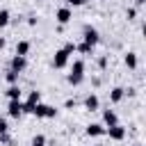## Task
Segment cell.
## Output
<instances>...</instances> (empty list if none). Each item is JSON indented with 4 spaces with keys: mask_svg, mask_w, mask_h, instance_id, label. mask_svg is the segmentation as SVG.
Masks as SVG:
<instances>
[{
    "mask_svg": "<svg viewBox=\"0 0 146 146\" xmlns=\"http://www.w3.org/2000/svg\"><path fill=\"white\" fill-rule=\"evenodd\" d=\"M9 21H11L9 9H0V30H2V27H7V25H9Z\"/></svg>",
    "mask_w": 146,
    "mask_h": 146,
    "instance_id": "cell-16",
    "label": "cell"
},
{
    "mask_svg": "<svg viewBox=\"0 0 146 146\" xmlns=\"http://www.w3.org/2000/svg\"><path fill=\"white\" fill-rule=\"evenodd\" d=\"M5 46H7V41H5V36H0V50H2Z\"/></svg>",
    "mask_w": 146,
    "mask_h": 146,
    "instance_id": "cell-25",
    "label": "cell"
},
{
    "mask_svg": "<svg viewBox=\"0 0 146 146\" xmlns=\"http://www.w3.org/2000/svg\"><path fill=\"white\" fill-rule=\"evenodd\" d=\"M105 130H107V128H105V125H100V123H89L84 132H87L89 137H103V135H105Z\"/></svg>",
    "mask_w": 146,
    "mask_h": 146,
    "instance_id": "cell-9",
    "label": "cell"
},
{
    "mask_svg": "<svg viewBox=\"0 0 146 146\" xmlns=\"http://www.w3.org/2000/svg\"><path fill=\"white\" fill-rule=\"evenodd\" d=\"M68 59H71V55H68L64 48H59V50H55V57H52V66H55V68H66Z\"/></svg>",
    "mask_w": 146,
    "mask_h": 146,
    "instance_id": "cell-4",
    "label": "cell"
},
{
    "mask_svg": "<svg viewBox=\"0 0 146 146\" xmlns=\"http://www.w3.org/2000/svg\"><path fill=\"white\" fill-rule=\"evenodd\" d=\"M48 141H46V135H34L32 137V146H46Z\"/></svg>",
    "mask_w": 146,
    "mask_h": 146,
    "instance_id": "cell-19",
    "label": "cell"
},
{
    "mask_svg": "<svg viewBox=\"0 0 146 146\" xmlns=\"http://www.w3.org/2000/svg\"><path fill=\"white\" fill-rule=\"evenodd\" d=\"M125 16H128V21H135V18H137V9H135V7H128Z\"/></svg>",
    "mask_w": 146,
    "mask_h": 146,
    "instance_id": "cell-20",
    "label": "cell"
},
{
    "mask_svg": "<svg viewBox=\"0 0 146 146\" xmlns=\"http://www.w3.org/2000/svg\"><path fill=\"white\" fill-rule=\"evenodd\" d=\"M68 2V7H82V5H87L89 0H66Z\"/></svg>",
    "mask_w": 146,
    "mask_h": 146,
    "instance_id": "cell-21",
    "label": "cell"
},
{
    "mask_svg": "<svg viewBox=\"0 0 146 146\" xmlns=\"http://www.w3.org/2000/svg\"><path fill=\"white\" fill-rule=\"evenodd\" d=\"M9 100H21V87L18 84H9V89L5 91Z\"/></svg>",
    "mask_w": 146,
    "mask_h": 146,
    "instance_id": "cell-14",
    "label": "cell"
},
{
    "mask_svg": "<svg viewBox=\"0 0 146 146\" xmlns=\"http://www.w3.org/2000/svg\"><path fill=\"white\" fill-rule=\"evenodd\" d=\"M103 123H105L107 128H110V125H116V123H119L116 112H114V110H105V112H103Z\"/></svg>",
    "mask_w": 146,
    "mask_h": 146,
    "instance_id": "cell-12",
    "label": "cell"
},
{
    "mask_svg": "<svg viewBox=\"0 0 146 146\" xmlns=\"http://www.w3.org/2000/svg\"><path fill=\"white\" fill-rule=\"evenodd\" d=\"M82 41H84L87 46L96 48V43L100 41V36H98V30H96V27H91V25H84V27H82Z\"/></svg>",
    "mask_w": 146,
    "mask_h": 146,
    "instance_id": "cell-3",
    "label": "cell"
},
{
    "mask_svg": "<svg viewBox=\"0 0 146 146\" xmlns=\"http://www.w3.org/2000/svg\"><path fill=\"white\" fill-rule=\"evenodd\" d=\"M98 66H100V68H105V66H107V57H105V55L98 59Z\"/></svg>",
    "mask_w": 146,
    "mask_h": 146,
    "instance_id": "cell-24",
    "label": "cell"
},
{
    "mask_svg": "<svg viewBox=\"0 0 146 146\" xmlns=\"http://www.w3.org/2000/svg\"><path fill=\"white\" fill-rule=\"evenodd\" d=\"M84 107H87L89 112H96V110L100 107V100H98V96H96V94H89V96L84 98Z\"/></svg>",
    "mask_w": 146,
    "mask_h": 146,
    "instance_id": "cell-11",
    "label": "cell"
},
{
    "mask_svg": "<svg viewBox=\"0 0 146 146\" xmlns=\"http://www.w3.org/2000/svg\"><path fill=\"white\" fill-rule=\"evenodd\" d=\"M71 18H73V11H71V7H59V9L55 11V21H57L59 25H66Z\"/></svg>",
    "mask_w": 146,
    "mask_h": 146,
    "instance_id": "cell-6",
    "label": "cell"
},
{
    "mask_svg": "<svg viewBox=\"0 0 146 146\" xmlns=\"http://www.w3.org/2000/svg\"><path fill=\"white\" fill-rule=\"evenodd\" d=\"M75 50H78V52H82V55H91V52H94V48H91V46H87L84 41H82V43H75Z\"/></svg>",
    "mask_w": 146,
    "mask_h": 146,
    "instance_id": "cell-18",
    "label": "cell"
},
{
    "mask_svg": "<svg viewBox=\"0 0 146 146\" xmlns=\"http://www.w3.org/2000/svg\"><path fill=\"white\" fill-rule=\"evenodd\" d=\"M135 146H141V144H135Z\"/></svg>",
    "mask_w": 146,
    "mask_h": 146,
    "instance_id": "cell-27",
    "label": "cell"
},
{
    "mask_svg": "<svg viewBox=\"0 0 146 146\" xmlns=\"http://www.w3.org/2000/svg\"><path fill=\"white\" fill-rule=\"evenodd\" d=\"M125 128L121 125V123H116V125H110L107 130H105V135H110V139H114V141H121L123 137H125Z\"/></svg>",
    "mask_w": 146,
    "mask_h": 146,
    "instance_id": "cell-5",
    "label": "cell"
},
{
    "mask_svg": "<svg viewBox=\"0 0 146 146\" xmlns=\"http://www.w3.org/2000/svg\"><path fill=\"white\" fill-rule=\"evenodd\" d=\"M68 84H73V87H78L82 80H84V62L82 59H75L73 62V66H71V73H68Z\"/></svg>",
    "mask_w": 146,
    "mask_h": 146,
    "instance_id": "cell-1",
    "label": "cell"
},
{
    "mask_svg": "<svg viewBox=\"0 0 146 146\" xmlns=\"http://www.w3.org/2000/svg\"><path fill=\"white\" fill-rule=\"evenodd\" d=\"M27 52H30V41H25V39H23V41H18V43H16V55L25 57Z\"/></svg>",
    "mask_w": 146,
    "mask_h": 146,
    "instance_id": "cell-15",
    "label": "cell"
},
{
    "mask_svg": "<svg viewBox=\"0 0 146 146\" xmlns=\"http://www.w3.org/2000/svg\"><path fill=\"white\" fill-rule=\"evenodd\" d=\"M125 96V89L123 87H112L110 89V103H121Z\"/></svg>",
    "mask_w": 146,
    "mask_h": 146,
    "instance_id": "cell-10",
    "label": "cell"
},
{
    "mask_svg": "<svg viewBox=\"0 0 146 146\" xmlns=\"http://www.w3.org/2000/svg\"><path fill=\"white\" fill-rule=\"evenodd\" d=\"M7 114H9L11 119H21V116H23V100H9Z\"/></svg>",
    "mask_w": 146,
    "mask_h": 146,
    "instance_id": "cell-7",
    "label": "cell"
},
{
    "mask_svg": "<svg viewBox=\"0 0 146 146\" xmlns=\"http://www.w3.org/2000/svg\"><path fill=\"white\" fill-rule=\"evenodd\" d=\"M25 66H27V59H25V57H21V55H14V57H11V64H9V68H11V71L23 73V71H25Z\"/></svg>",
    "mask_w": 146,
    "mask_h": 146,
    "instance_id": "cell-8",
    "label": "cell"
},
{
    "mask_svg": "<svg viewBox=\"0 0 146 146\" xmlns=\"http://www.w3.org/2000/svg\"><path fill=\"white\" fill-rule=\"evenodd\" d=\"M9 125H7V119H0V135H7Z\"/></svg>",
    "mask_w": 146,
    "mask_h": 146,
    "instance_id": "cell-23",
    "label": "cell"
},
{
    "mask_svg": "<svg viewBox=\"0 0 146 146\" xmlns=\"http://www.w3.org/2000/svg\"><path fill=\"white\" fill-rule=\"evenodd\" d=\"M64 50H66L68 55H73V52H75V43H73V41H68V43H64Z\"/></svg>",
    "mask_w": 146,
    "mask_h": 146,
    "instance_id": "cell-22",
    "label": "cell"
},
{
    "mask_svg": "<svg viewBox=\"0 0 146 146\" xmlns=\"http://www.w3.org/2000/svg\"><path fill=\"white\" fill-rule=\"evenodd\" d=\"M96 146H103V144H96Z\"/></svg>",
    "mask_w": 146,
    "mask_h": 146,
    "instance_id": "cell-26",
    "label": "cell"
},
{
    "mask_svg": "<svg viewBox=\"0 0 146 146\" xmlns=\"http://www.w3.org/2000/svg\"><path fill=\"white\" fill-rule=\"evenodd\" d=\"M32 114H34L36 119H55V116H57V107L46 105V103H36L34 110H32Z\"/></svg>",
    "mask_w": 146,
    "mask_h": 146,
    "instance_id": "cell-2",
    "label": "cell"
},
{
    "mask_svg": "<svg viewBox=\"0 0 146 146\" xmlns=\"http://www.w3.org/2000/svg\"><path fill=\"white\" fill-rule=\"evenodd\" d=\"M18 75H21V73H16V71H11V68H9V71L5 73V80H7L9 84H18Z\"/></svg>",
    "mask_w": 146,
    "mask_h": 146,
    "instance_id": "cell-17",
    "label": "cell"
},
{
    "mask_svg": "<svg viewBox=\"0 0 146 146\" xmlns=\"http://www.w3.org/2000/svg\"><path fill=\"white\" fill-rule=\"evenodd\" d=\"M123 64H125L128 68H137V52L128 50V52L123 55Z\"/></svg>",
    "mask_w": 146,
    "mask_h": 146,
    "instance_id": "cell-13",
    "label": "cell"
}]
</instances>
